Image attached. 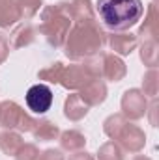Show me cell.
Listing matches in <instances>:
<instances>
[{"mask_svg":"<svg viewBox=\"0 0 159 160\" xmlns=\"http://www.w3.org/2000/svg\"><path fill=\"white\" fill-rule=\"evenodd\" d=\"M105 45H107V34L103 32L97 21L77 22L68 32L64 43V54L73 62H82L90 56L99 54Z\"/></svg>","mask_w":159,"mask_h":160,"instance_id":"obj_1","label":"cell"},{"mask_svg":"<svg viewBox=\"0 0 159 160\" xmlns=\"http://www.w3.org/2000/svg\"><path fill=\"white\" fill-rule=\"evenodd\" d=\"M96 11L105 28L111 32H125L142 19L144 6L140 0H97Z\"/></svg>","mask_w":159,"mask_h":160,"instance_id":"obj_2","label":"cell"},{"mask_svg":"<svg viewBox=\"0 0 159 160\" xmlns=\"http://www.w3.org/2000/svg\"><path fill=\"white\" fill-rule=\"evenodd\" d=\"M71 24H73V21H71L69 2H58V4L43 8L40 32L45 36V41L51 47H54V48L64 47Z\"/></svg>","mask_w":159,"mask_h":160,"instance_id":"obj_3","label":"cell"},{"mask_svg":"<svg viewBox=\"0 0 159 160\" xmlns=\"http://www.w3.org/2000/svg\"><path fill=\"white\" fill-rule=\"evenodd\" d=\"M36 121L32 116H28L15 101H4L0 102V125L6 130L17 128L19 132H32Z\"/></svg>","mask_w":159,"mask_h":160,"instance_id":"obj_4","label":"cell"},{"mask_svg":"<svg viewBox=\"0 0 159 160\" xmlns=\"http://www.w3.org/2000/svg\"><path fill=\"white\" fill-rule=\"evenodd\" d=\"M52 89L47 84H34L26 91V106L32 114H45L52 106Z\"/></svg>","mask_w":159,"mask_h":160,"instance_id":"obj_5","label":"cell"},{"mask_svg":"<svg viewBox=\"0 0 159 160\" xmlns=\"http://www.w3.org/2000/svg\"><path fill=\"white\" fill-rule=\"evenodd\" d=\"M146 112H148L146 95L137 88L127 89L122 97V114L127 119H140L146 116Z\"/></svg>","mask_w":159,"mask_h":160,"instance_id":"obj_6","label":"cell"},{"mask_svg":"<svg viewBox=\"0 0 159 160\" xmlns=\"http://www.w3.org/2000/svg\"><path fill=\"white\" fill-rule=\"evenodd\" d=\"M116 142L120 143V147H122L123 151L139 153V151H142V149H144L146 136H144V132H142L137 125H133V123H129V121H127V123L123 125V128L120 130Z\"/></svg>","mask_w":159,"mask_h":160,"instance_id":"obj_7","label":"cell"},{"mask_svg":"<svg viewBox=\"0 0 159 160\" xmlns=\"http://www.w3.org/2000/svg\"><path fill=\"white\" fill-rule=\"evenodd\" d=\"M79 97L88 106H99L107 99V84L99 78H90L79 89Z\"/></svg>","mask_w":159,"mask_h":160,"instance_id":"obj_8","label":"cell"},{"mask_svg":"<svg viewBox=\"0 0 159 160\" xmlns=\"http://www.w3.org/2000/svg\"><path fill=\"white\" fill-rule=\"evenodd\" d=\"M88 80H90V75L86 73L84 65L82 63H71V65L64 67L62 77H60V84L66 89L73 91V89H80Z\"/></svg>","mask_w":159,"mask_h":160,"instance_id":"obj_9","label":"cell"},{"mask_svg":"<svg viewBox=\"0 0 159 160\" xmlns=\"http://www.w3.org/2000/svg\"><path fill=\"white\" fill-rule=\"evenodd\" d=\"M139 45V38L135 34H127V32H112L109 36V47L114 50L112 54L120 56H127L131 54Z\"/></svg>","mask_w":159,"mask_h":160,"instance_id":"obj_10","label":"cell"},{"mask_svg":"<svg viewBox=\"0 0 159 160\" xmlns=\"http://www.w3.org/2000/svg\"><path fill=\"white\" fill-rule=\"evenodd\" d=\"M125 73H127V67H125V63L120 60L116 54H112V52L103 54V73H101V78H107L111 82H120L125 77Z\"/></svg>","mask_w":159,"mask_h":160,"instance_id":"obj_11","label":"cell"},{"mask_svg":"<svg viewBox=\"0 0 159 160\" xmlns=\"http://www.w3.org/2000/svg\"><path fill=\"white\" fill-rule=\"evenodd\" d=\"M9 48H23V47H28L36 41V28L30 24V22H23L19 26L13 28V32L9 34Z\"/></svg>","mask_w":159,"mask_h":160,"instance_id":"obj_12","label":"cell"},{"mask_svg":"<svg viewBox=\"0 0 159 160\" xmlns=\"http://www.w3.org/2000/svg\"><path fill=\"white\" fill-rule=\"evenodd\" d=\"M23 19L15 0H0V28H11Z\"/></svg>","mask_w":159,"mask_h":160,"instance_id":"obj_13","label":"cell"},{"mask_svg":"<svg viewBox=\"0 0 159 160\" xmlns=\"http://www.w3.org/2000/svg\"><path fill=\"white\" fill-rule=\"evenodd\" d=\"M90 106L79 97V93H71L64 102V116L69 121H80L88 114Z\"/></svg>","mask_w":159,"mask_h":160,"instance_id":"obj_14","label":"cell"},{"mask_svg":"<svg viewBox=\"0 0 159 160\" xmlns=\"http://www.w3.org/2000/svg\"><path fill=\"white\" fill-rule=\"evenodd\" d=\"M69 6H71V21H73V24L96 21V11H94L90 0H73V2H69Z\"/></svg>","mask_w":159,"mask_h":160,"instance_id":"obj_15","label":"cell"},{"mask_svg":"<svg viewBox=\"0 0 159 160\" xmlns=\"http://www.w3.org/2000/svg\"><path fill=\"white\" fill-rule=\"evenodd\" d=\"M86 145V138L84 134L79 130H66V132H60V147L68 153H77L82 151Z\"/></svg>","mask_w":159,"mask_h":160,"instance_id":"obj_16","label":"cell"},{"mask_svg":"<svg viewBox=\"0 0 159 160\" xmlns=\"http://www.w3.org/2000/svg\"><path fill=\"white\" fill-rule=\"evenodd\" d=\"M32 136L38 142H51V140H56L60 136V128L52 121L41 119V121H36V125L32 128Z\"/></svg>","mask_w":159,"mask_h":160,"instance_id":"obj_17","label":"cell"},{"mask_svg":"<svg viewBox=\"0 0 159 160\" xmlns=\"http://www.w3.org/2000/svg\"><path fill=\"white\" fill-rule=\"evenodd\" d=\"M23 143H25V142H23V138H21L19 132H13V130H4V132H0V149H2L4 155L15 157Z\"/></svg>","mask_w":159,"mask_h":160,"instance_id":"obj_18","label":"cell"},{"mask_svg":"<svg viewBox=\"0 0 159 160\" xmlns=\"http://www.w3.org/2000/svg\"><path fill=\"white\" fill-rule=\"evenodd\" d=\"M139 36L142 38V41L144 39H156V36H157V13H156V6L154 4H150V8H148V19L140 26Z\"/></svg>","mask_w":159,"mask_h":160,"instance_id":"obj_19","label":"cell"},{"mask_svg":"<svg viewBox=\"0 0 159 160\" xmlns=\"http://www.w3.org/2000/svg\"><path fill=\"white\" fill-rule=\"evenodd\" d=\"M127 123V118L120 112V114H112V116H109L105 123H103V130H105V134L111 138V140H116L120 134V130L123 128V125Z\"/></svg>","mask_w":159,"mask_h":160,"instance_id":"obj_20","label":"cell"},{"mask_svg":"<svg viewBox=\"0 0 159 160\" xmlns=\"http://www.w3.org/2000/svg\"><path fill=\"white\" fill-rule=\"evenodd\" d=\"M140 58L142 62L152 69L157 65V39H144L140 47Z\"/></svg>","mask_w":159,"mask_h":160,"instance_id":"obj_21","label":"cell"},{"mask_svg":"<svg viewBox=\"0 0 159 160\" xmlns=\"http://www.w3.org/2000/svg\"><path fill=\"white\" fill-rule=\"evenodd\" d=\"M62 71H64V63L60 62H54L47 67H43L40 73H38V78L43 82H49V84H60V77H62Z\"/></svg>","mask_w":159,"mask_h":160,"instance_id":"obj_22","label":"cell"},{"mask_svg":"<svg viewBox=\"0 0 159 160\" xmlns=\"http://www.w3.org/2000/svg\"><path fill=\"white\" fill-rule=\"evenodd\" d=\"M97 158L99 160H123V149L120 147L114 140L107 142V143H103L99 147Z\"/></svg>","mask_w":159,"mask_h":160,"instance_id":"obj_23","label":"cell"},{"mask_svg":"<svg viewBox=\"0 0 159 160\" xmlns=\"http://www.w3.org/2000/svg\"><path fill=\"white\" fill-rule=\"evenodd\" d=\"M159 77H157V71H156V67H152L146 75H144V78H142V93L144 95H148V97H152V99H156L157 97V89H159Z\"/></svg>","mask_w":159,"mask_h":160,"instance_id":"obj_24","label":"cell"},{"mask_svg":"<svg viewBox=\"0 0 159 160\" xmlns=\"http://www.w3.org/2000/svg\"><path fill=\"white\" fill-rule=\"evenodd\" d=\"M21 13H23V19H32L38 11H40L41 0H15Z\"/></svg>","mask_w":159,"mask_h":160,"instance_id":"obj_25","label":"cell"},{"mask_svg":"<svg viewBox=\"0 0 159 160\" xmlns=\"http://www.w3.org/2000/svg\"><path fill=\"white\" fill-rule=\"evenodd\" d=\"M38 157H40V149L34 143H23L15 155V160H38Z\"/></svg>","mask_w":159,"mask_h":160,"instance_id":"obj_26","label":"cell"},{"mask_svg":"<svg viewBox=\"0 0 159 160\" xmlns=\"http://www.w3.org/2000/svg\"><path fill=\"white\" fill-rule=\"evenodd\" d=\"M38 160H64V155L60 149H47V151L40 153Z\"/></svg>","mask_w":159,"mask_h":160,"instance_id":"obj_27","label":"cell"},{"mask_svg":"<svg viewBox=\"0 0 159 160\" xmlns=\"http://www.w3.org/2000/svg\"><path fill=\"white\" fill-rule=\"evenodd\" d=\"M8 54H9V41L4 34H0V65L6 62Z\"/></svg>","mask_w":159,"mask_h":160,"instance_id":"obj_28","label":"cell"},{"mask_svg":"<svg viewBox=\"0 0 159 160\" xmlns=\"http://www.w3.org/2000/svg\"><path fill=\"white\" fill-rule=\"evenodd\" d=\"M69 160H94V157L86 151H77V153H69Z\"/></svg>","mask_w":159,"mask_h":160,"instance_id":"obj_29","label":"cell"},{"mask_svg":"<svg viewBox=\"0 0 159 160\" xmlns=\"http://www.w3.org/2000/svg\"><path fill=\"white\" fill-rule=\"evenodd\" d=\"M150 110H152V114H154V112H156V110H157V104H156V102H154V104H152V108H150ZM152 125H154V127H157V123H156V118H152Z\"/></svg>","mask_w":159,"mask_h":160,"instance_id":"obj_30","label":"cell"},{"mask_svg":"<svg viewBox=\"0 0 159 160\" xmlns=\"http://www.w3.org/2000/svg\"><path fill=\"white\" fill-rule=\"evenodd\" d=\"M133 160H152V158H148V157H142V155H139V157H135Z\"/></svg>","mask_w":159,"mask_h":160,"instance_id":"obj_31","label":"cell"}]
</instances>
